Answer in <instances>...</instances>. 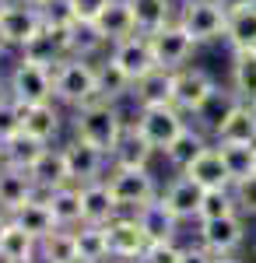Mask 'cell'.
Instances as JSON below:
<instances>
[{
  "mask_svg": "<svg viewBox=\"0 0 256 263\" xmlns=\"http://www.w3.org/2000/svg\"><path fill=\"white\" fill-rule=\"evenodd\" d=\"M134 126H137V134L151 144L155 151H165V147L182 134V126H186V112L176 109L172 102H165V105H140Z\"/></svg>",
  "mask_w": 256,
  "mask_h": 263,
  "instance_id": "cell-3",
  "label": "cell"
},
{
  "mask_svg": "<svg viewBox=\"0 0 256 263\" xmlns=\"http://www.w3.org/2000/svg\"><path fill=\"white\" fill-rule=\"evenodd\" d=\"M190 179H197L204 190H221V186H232V172H228V165H225V155H221V147H204L193 162L182 168Z\"/></svg>",
  "mask_w": 256,
  "mask_h": 263,
  "instance_id": "cell-17",
  "label": "cell"
},
{
  "mask_svg": "<svg viewBox=\"0 0 256 263\" xmlns=\"http://www.w3.org/2000/svg\"><path fill=\"white\" fill-rule=\"evenodd\" d=\"M204 147H207V137H204L200 130H193V126L186 123V126H182V134H179V137L169 144V147H165L161 155L169 158V165H172V168H179V172H182V168L193 162V158H197Z\"/></svg>",
  "mask_w": 256,
  "mask_h": 263,
  "instance_id": "cell-31",
  "label": "cell"
},
{
  "mask_svg": "<svg viewBox=\"0 0 256 263\" xmlns=\"http://www.w3.org/2000/svg\"><path fill=\"white\" fill-rule=\"evenodd\" d=\"M217 91L214 78L204 67H179L176 70V88H172V105L182 109L186 116H197L200 105Z\"/></svg>",
  "mask_w": 256,
  "mask_h": 263,
  "instance_id": "cell-9",
  "label": "cell"
},
{
  "mask_svg": "<svg viewBox=\"0 0 256 263\" xmlns=\"http://www.w3.org/2000/svg\"><path fill=\"white\" fill-rule=\"evenodd\" d=\"M102 46H105V39H102V32L95 28V21H74V25H70V53L92 57Z\"/></svg>",
  "mask_w": 256,
  "mask_h": 263,
  "instance_id": "cell-37",
  "label": "cell"
},
{
  "mask_svg": "<svg viewBox=\"0 0 256 263\" xmlns=\"http://www.w3.org/2000/svg\"><path fill=\"white\" fill-rule=\"evenodd\" d=\"M235 197H232V186H221V190H204V200H200L197 221L207 218H225V214H235Z\"/></svg>",
  "mask_w": 256,
  "mask_h": 263,
  "instance_id": "cell-36",
  "label": "cell"
},
{
  "mask_svg": "<svg viewBox=\"0 0 256 263\" xmlns=\"http://www.w3.org/2000/svg\"><path fill=\"white\" fill-rule=\"evenodd\" d=\"M11 4H14V0H0V14H4V11H7Z\"/></svg>",
  "mask_w": 256,
  "mask_h": 263,
  "instance_id": "cell-49",
  "label": "cell"
},
{
  "mask_svg": "<svg viewBox=\"0 0 256 263\" xmlns=\"http://www.w3.org/2000/svg\"><path fill=\"white\" fill-rule=\"evenodd\" d=\"M214 144H256V102L235 99L228 116L214 126Z\"/></svg>",
  "mask_w": 256,
  "mask_h": 263,
  "instance_id": "cell-13",
  "label": "cell"
},
{
  "mask_svg": "<svg viewBox=\"0 0 256 263\" xmlns=\"http://www.w3.org/2000/svg\"><path fill=\"white\" fill-rule=\"evenodd\" d=\"M179 25L193 35L197 46L204 42L225 39V25H228V11L217 0H182L179 4Z\"/></svg>",
  "mask_w": 256,
  "mask_h": 263,
  "instance_id": "cell-5",
  "label": "cell"
},
{
  "mask_svg": "<svg viewBox=\"0 0 256 263\" xmlns=\"http://www.w3.org/2000/svg\"><path fill=\"white\" fill-rule=\"evenodd\" d=\"M161 197H165V203L186 221V218H197L200 200H204V186H200L197 179H190L186 172H179V179L169 182V190H165Z\"/></svg>",
  "mask_w": 256,
  "mask_h": 263,
  "instance_id": "cell-22",
  "label": "cell"
},
{
  "mask_svg": "<svg viewBox=\"0 0 256 263\" xmlns=\"http://www.w3.org/2000/svg\"><path fill=\"white\" fill-rule=\"evenodd\" d=\"M39 256L42 263H81L74 228H53L46 239H39Z\"/></svg>",
  "mask_w": 256,
  "mask_h": 263,
  "instance_id": "cell-25",
  "label": "cell"
},
{
  "mask_svg": "<svg viewBox=\"0 0 256 263\" xmlns=\"http://www.w3.org/2000/svg\"><path fill=\"white\" fill-rule=\"evenodd\" d=\"M140 263H182V246L176 239H165V242H148Z\"/></svg>",
  "mask_w": 256,
  "mask_h": 263,
  "instance_id": "cell-40",
  "label": "cell"
},
{
  "mask_svg": "<svg viewBox=\"0 0 256 263\" xmlns=\"http://www.w3.org/2000/svg\"><path fill=\"white\" fill-rule=\"evenodd\" d=\"M42 25H46L42 11L35 4H28V0H14V4L0 14V32L7 35L11 46H28V42L42 32Z\"/></svg>",
  "mask_w": 256,
  "mask_h": 263,
  "instance_id": "cell-12",
  "label": "cell"
},
{
  "mask_svg": "<svg viewBox=\"0 0 256 263\" xmlns=\"http://www.w3.org/2000/svg\"><path fill=\"white\" fill-rule=\"evenodd\" d=\"M221 155H225V165L232 172V182L246 179L256 172V144H217Z\"/></svg>",
  "mask_w": 256,
  "mask_h": 263,
  "instance_id": "cell-35",
  "label": "cell"
},
{
  "mask_svg": "<svg viewBox=\"0 0 256 263\" xmlns=\"http://www.w3.org/2000/svg\"><path fill=\"white\" fill-rule=\"evenodd\" d=\"M35 253H39V239H35L32 232H25V228L11 218L7 228H4V239H0V256L7 263H32Z\"/></svg>",
  "mask_w": 256,
  "mask_h": 263,
  "instance_id": "cell-24",
  "label": "cell"
},
{
  "mask_svg": "<svg viewBox=\"0 0 256 263\" xmlns=\"http://www.w3.org/2000/svg\"><path fill=\"white\" fill-rule=\"evenodd\" d=\"M109 60L116 63L130 81H140L144 74H151V70L158 67L155 49H151V35H148V32H134V35H126V39L113 42Z\"/></svg>",
  "mask_w": 256,
  "mask_h": 263,
  "instance_id": "cell-7",
  "label": "cell"
},
{
  "mask_svg": "<svg viewBox=\"0 0 256 263\" xmlns=\"http://www.w3.org/2000/svg\"><path fill=\"white\" fill-rule=\"evenodd\" d=\"M232 197H235L239 214L256 218V172H253V176H246V179H235V182H232Z\"/></svg>",
  "mask_w": 256,
  "mask_h": 263,
  "instance_id": "cell-39",
  "label": "cell"
},
{
  "mask_svg": "<svg viewBox=\"0 0 256 263\" xmlns=\"http://www.w3.org/2000/svg\"><path fill=\"white\" fill-rule=\"evenodd\" d=\"M119 214V203L109 190V179L81 182V218L92 224H105Z\"/></svg>",
  "mask_w": 256,
  "mask_h": 263,
  "instance_id": "cell-16",
  "label": "cell"
},
{
  "mask_svg": "<svg viewBox=\"0 0 256 263\" xmlns=\"http://www.w3.org/2000/svg\"><path fill=\"white\" fill-rule=\"evenodd\" d=\"M7 221H11V214H7V211H0V239H4V228H7Z\"/></svg>",
  "mask_w": 256,
  "mask_h": 263,
  "instance_id": "cell-47",
  "label": "cell"
},
{
  "mask_svg": "<svg viewBox=\"0 0 256 263\" xmlns=\"http://www.w3.org/2000/svg\"><path fill=\"white\" fill-rule=\"evenodd\" d=\"M4 95H7V91H4V78H0V99H4Z\"/></svg>",
  "mask_w": 256,
  "mask_h": 263,
  "instance_id": "cell-50",
  "label": "cell"
},
{
  "mask_svg": "<svg viewBox=\"0 0 256 263\" xmlns=\"http://www.w3.org/2000/svg\"><path fill=\"white\" fill-rule=\"evenodd\" d=\"M28 172L35 176V186H42V190H57V186L70 182V168H67L63 147H49V144H46V151L35 158V165Z\"/></svg>",
  "mask_w": 256,
  "mask_h": 263,
  "instance_id": "cell-23",
  "label": "cell"
},
{
  "mask_svg": "<svg viewBox=\"0 0 256 263\" xmlns=\"http://www.w3.org/2000/svg\"><path fill=\"white\" fill-rule=\"evenodd\" d=\"M172 88H176V70L155 67L151 74L134 81V102L137 105H165V102H172Z\"/></svg>",
  "mask_w": 256,
  "mask_h": 263,
  "instance_id": "cell-20",
  "label": "cell"
},
{
  "mask_svg": "<svg viewBox=\"0 0 256 263\" xmlns=\"http://www.w3.org/2000/svg\"><path fill=\"white\" fill-rule=\"evenodd\" d=\"M11 218H14V221H18L25 232H32L35 239H46L53 228H60L57 218H53V207H49V200H35V197H32L28 203H21Z\"/></svg>",
  "mask_w": 256,
  "mask_h": 263,
  "instance_id": "cell-29",
  "label": "cell"
},
{
  "mask_svg": "<svg viewBox=\"0 0 256 263\" xmlns=\"http://www.w3.org/2000/svg\"><path fill=\"white\" fill-rule=\"evenodd\" d=\"M21 130L49 144L60 134V109L53 105V102H32V105H21Z\"/></svg>",
  "mask_w": 256,
  "mask_h": 263,
  "instance_id": "cell-21",
  "label": "cell"
},
{
  "mask_svg": "<svg viewBox=\"0 0 256 263\" xmlns=\"http://www.w3.org/2000/svg\"><path fill=\"white\" fill-rule=\"evenodd\" d=\"M232 91L242 102H256V49H232Z\"/></svg>",
  "mask_w": 256,
  "mask_h": 263,
  "instance_id": "cell-28",
  "label": "cell"
},
{
  "mask_svg": "<svg viewBox=\"0 0 256 263\" xmlns=\"http://www.w3.org/2000/svg\"><path fill=\"white\" fill-rule=\"evenodd\" d=\"M49 207H53V218H57L60 228H74L81 224V186L78 182H67V186H57L49 193Z\"/></svg>",
  "mask_w": 256,
  "mask_h": 263,
  "instance_id": "cell-30",
  "label": "cell"
},
{
  "mask_svg": "<svg viewBox=\"0 0 256 263\" xmlns=\"http://www.w3.org/2000/svg\"><path fill=\"white\" fill-rule=\"evenodd\" d=\"M109 190H113V197H116L119 211H137L140 203H148V200L158 197V182H155V176H151L148 165H113Z\"/></svg>",
  "mask_w": 256,
  "mask_h": 263,
  "instance_id": "cell-4",
  "label": "cell"
},
{
  "mask_svg": "<svg viewBox=\"0 0 256 263\" xmlns=\"http://www.w3.org/2000/svg\"><path fill=\"white\" fill-rule=\"evenodd\" d=\"M232 105H235V91H221V88H217L214 95H211V99L200 105L197 120L204 123V126H207L211 134H214V126L225 120V116H228V109H232Z\"/></svg>",
  "mask_w": 256,
  "mask_h": 263,
  "instance_id": "cell-38",
  "label": "cell"
},
{
  "mask_svg": "<svg viewBox=\"0 0 256 263\" xmlns=\"http://www.w3.org/2000/svg\"><path fill=\"white\" fill-rule=\"evenodd\" d=\"M116 263H130V260H116Z\"/></svg>",
  "mask_w": 256,
  "mask_h": 263,
  "instance_id": "cell-52",
  "label": "cell"
},
{
  "mask_svg": "<svg viewBox=\"0 0 256 263\" xmlns=\"http://www.w3.org/2000/svg\"><path fill=\"white\" fill-rule=\"evenodd\" d=\"M246 242V221L242 214H225V218H207L200 221V246L211 249L214 256H225V253H235L239 246Z\"/></svg>",
  "mask_w": 256,
  "mask_h": 263,
  "instance_id": "cell-11",
  "label": "cell"
},
{
  "mask_svg": "<svg viewBox=\"0 0 256 263\" xmlns=\"http://www.w3.org/2000/svg\"><path fill=\"white\" fill-rule=\"evenodd\" d=\"M7 49H11V42H7V35H4V32H0V57H4V53H7Z\"/></svg>",
  "mask_w": 256,
  "mask_h": 263,
  "instance_id": "cell-48",
  "label": "cell"
},
{
  "mask_svg": "<svg viewBox=\"0 0 256 263\" xmlns=\"http://www.w3.org/2000/svg\"><path fill=\"white\" fill-rule=\"evenodd\" d=\"M211 263H242V260H235L232 253H225V256H211Z\"/></svg>",
  "mask_w": 256,
  "mask_h": 263,
  "instance_id": "cell-46",
  "label": "cell"
},
{
  "mask_svg": "<svg viewBox=\"0 0 256 263\" xmlns=\"http://www.w3.org/2000/svg\"><path fill=\"white\" fill-rule=\"evenodd\" d=\"M53 88H57V99L67 105H84V102L99 99V74H95V63H88V57H63L53 67Z\"/></svg>",
  "mask_w": 256,
  "mask_h": 263,
  "instance_id": "cell-2",
  "label": "cell"
},
{
  "mask_svg": "<svg viewBox=\"0 0 256 263\" xmlns=\"http://www.w3.org/2000/svg\"><path fill=\"white\" fill-rule=\"evenodd\" d=\"M32 263H35V260H32Z\"/></svg>",
  "mask_w": 256,
  "mask_h": 263,
  "instance_id": "cell-53",
  "label": "cell"
},
{
  "mask_svg": "<svg viewBox=\"0 0 256 263\" xmlns=\"http://www.w3.org/2000/svg\"><path fill=\"white\" fill-rule=\"evenodd\" d=\"M95 28L102 32L105 46H113V42L134 35V32H137V21H134V7H130V0H109V4L102 7V14L95 18Z\"/></svg>",
  "mask_w": 256,
  "mask_h": 263,
  "instance_id": "cell-19",
  "label": "cell"
},
{
  "mask_svg": "<svg viewBox=\"0 0 256 263\" xmlns=\"http://www.w3.org/2000/svg\"><path fill=\"white\" fill-rule=\"evenodd\" d=\"M151 155H155V147L137 134V126H126L116 151H113V165H148Z\"/></svg>",
  "mask_w": 256,
  "mask_h": 263,
  "instance_id": "cell-32",
  "label": "cell"
},
{
  "mask_svg": "<svg viewBox=\"0 0 256 263\" xmlns=\"http://www.w3.org/2000/svg\"><path fill=\"white\" fill-rule=\"evenodd\" d=\"M123 130H126V120H123V112L116 109V102L92 99V102H84V105L74 109V134H78L81 141L95 144L99 151H105L109 158L116 151Z\"/></svg>",
  "mask_w": 256,
  "mask_h": 263,
  "instance_id": "cell-1",
  "label": "cell"
},
{
  "mask_svg": "<svg viewBox=\"0 0 256 263\" xmlns=\"http://www.w3.org/2000/svg\"><path fill=\"white\" fill-rule=\"evenodd\" d=\"M225 42L232 49H256V4H246L239 11H228Z\"/></svg>",
  "mask_w": 256,
  "mask_h": 263,
  "instance_id": "cell-26",
  "label": "cell"
},
{
  "mask_svg": "<svg viewBox=\"0 0 256 263\" xmlns=\"http://www.w3.org/2000/svg\"><path fill=\"white\" fill-rule=\"evenodd\" d=\"M11 99H18L21 105H32V102H53L57 99V88H53V67L35 63L28 57H21L11 70Z\"/></svg>",
  "mask_w": 256,
  "mask_h": 263,
  "instance_id": "cell-6",
  "label": "cell"
},
{
  "mask_svg": "<svg viewBox=\"0 0 256 263\" xmlns=\"http://www.w3.org/2000/svg\"><path fill=\"white\" fill-rule=\"evenodd\" d=\"M130 7H134L137 32H148V35L172 21V0H130Z\"/></svg>",
  "mask_w": 256,
  "mask_h": 263,
  "instance_id": "cell-33",
  "label": "cell"
},
{
  "mask_svg": "<svg viewBox=\"0 0 256 263\" xmlns=\"http://www.w3.org/2000/svg\"><path fill=\"white\" fill-rule=\"evenodd\" d=\"M105 235H109V253L116 260H130V263H140L144 249H148V232L140 228L137 214H116L113 221H105Z\"/></svg>",
  "mask_w": 256,
  "mask_h": 263,
  "instance_id": "cell-10",
  "label": "cell"
},
{
  "mask_svg": "<svg viewBox=\"0 0 256 263\" xmlns=\"http://www.w3.org/2000/svg\"><path fill=\"white\" fill-rule=\"evenodd\" d=\"M95 74H99V99L116 102V99H123V95H134V81H130L109 57L102 63H95Z\"/></svg>",
  "mask_w": 256,
  "mask_h": 263,
  "instance_id": "cell-34",
  "label": "cell"
},
{
  "mask_svg": "<svg viewBox=\"0 0 256 263\" xmlns=\"http://www.w3.org/2000/svg\"><path fill=\"white\" fill-rule=\"evenodd\" d=\"M74 235H78L81 263H105L109 256H113V253H109V235H105V224L81 221V224H74Z\"/></svg>",
  "mask_w": 256,
  "mask_h": 263,
  "instance_id": "cell-27",
  "label": "cell"
},
{
  "mask_svg": "<svg viewBox=\"0 0 256 263\" xmlns=\"http://www.w3.org/2000/svg\"><path fill=\"white\" fill-rule=\"evenodd\" d=\"M134 214H137L140 228L148 232V239H151V242H165V239H176L179 221H182L176 211H172V207L165 203V197H155V200L140 203Z\"/></svg>",
  "mask_w": 256,
  "mask_h": 263,
  "instance_id": "cell-15",
  "label": "cell"
},
{
  "mask_svg": "<svg viewBox=\"0 0 256 263\" xmlns=\"http://www.w3.org/2000/svg\"><path fill=\"white\" fill-rule=\"evenodd\" d=\"M211 249H204V246H197V249H182V263H211Z\"/></svg>",
  "mask_w": 256,
  "mask_h": 263,
  "instance_id": "cell-44",
  "label": "cell"
},
{
  "mask_svg": "<svg viewBox=\"0 0 256 263\" xmlns=\"http://www.w3.org/2000/svg\"><path fill=\"white\" fill-rule=\"evenodd\" d=\"M18 130H21V102L11 99V95H4V99H0V141L14 137Z\"/></svg>",
  "mask_w": 256,
  "mask_h": 263,
  "instance_id": "cell-41",
  "label": "cell"
},
{
  "mask_svg": "<svg viewBox=\"0 0 256 263\" xmlns=\"http://www.w3.org/2000/svg\"><path fill=\"white\" fill-rule=\"evenodd\" d=\"M105 4H109V0H70V7H74V21H95L102 14Z\"/></svg>",
  "mask_w": 256,
  "mask_h": 263,
  "instance_id": "cell-43",
  "label": "cell"
},
{
  "mask_svg": "<svg viewBox=\"0 0 256 263\" xmlns=\"http://www.w3.org/2000/svg\"><path fill=\"white\" fill-rule=\"evenodd\" d=\"M46 25H74V7H70V0H46L39 7Z\"/></svg>",
  "mask_w": 256,
  "mask_h": 263,
  "instance_id": "cell-42",
  "label": "cell"
},
{
  "mask_svg": "<svg viewBox=\"0 0 256 263\" xmlns=\"http://www.w3.org/2000/svg\"><path fill=\"white\" fill-rule=\"evenodd\" d=\"M28 4H35V7H42V4H46V0H28Z\"/></svg>",
  "mask_w": 256,
  "mask_h": 263,
  "instance_id": "cell-51",
  "label": "cell"
},
{
  "mask_svg": "<svg viewBox=\"0 0 256 263\" xmlns=\"http://www.w3.org/2000/svg\"><path fill=\"white\" fill-rule=\"evenodd\" d=\"M151 49H155L158 67L179 70V67L190 63L193 49H197V42H193V35L179 25V18H172L169 25H161L158 32H151Z\"/></svg>",
  "mask_w": 256,
  "mask_h": 263,
  "instance_id": "cell-8",
  "label": "cell"
},
{
  "mask_svg": "<svg viewBox=\"0 0 256 263\" xmlns=\"http://www.w3.org/2000/svg\"><path fill=\"white\" fill-rule=\"evenodd\" d=\"M63 155H67V168H70V182H92V179H102V168L109 162V155L99 151L95 144L81 141L74 137L70 144H63Z\"/></svg>",
  "mask_w": 256,
  "mask_h": 263,
  "instance_id": "cell-14",
  "label": "cell"
},
{
  "mask_svg": "<svg viewBox=\"0 0 256 263\" xmlns=\"http://www.w3.org/2000/svg\"><path fill=\"white\" fill-rule=\"evenodd\" d=\"M32 197H35V176L18 165H0V211L14 214Z\"/></svg>",
  "mask_w": 256,
  "mask_h": 263,
  "instance_id": "cell-18",
  "label": "cell"
},
{
  "mask_svg": "<svg viewBox=\"0 0 256 263\" xmlns=\"http://www.w3.org/2000/svg\"><path fill=\"white\" fill-rule=\"evenodd\" d=\"M225 11H239V7H246V4H256V0H217Z\"/></svg>",
  "mask_w": 256,
  "mask_h": 263,
  "instance_id": "cell-45",
  "label": "cell"
}]
</instances>
